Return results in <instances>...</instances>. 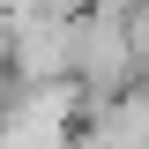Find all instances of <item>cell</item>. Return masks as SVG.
Here are the masks:
<instances>
[{
	"instance_id": "cell-1",
	"label": "cell",
	"mask_w": 149,
	"mask_h": 149,
	"mask_svg": "<svg viewBox=\"0 0 149 149\" xmlns=\"http://www.w3.org/2000/svg\"><path fill=\"white\" fill-rule=\"evenodd\" d=\"M74 82L90 97H112L127 82H142V60L127 45V8L119 0H97V8L74 15Z\"/></svg>"
},
{
	"instance_id": "cell-2",
	"label": "cell",
	"mask_w": 149,
	"mask_h": 149,
	"mask_svg": "<svg viewBox=\"0 0 149 149\" xmlns=\"http://www.w3.org/2000/svg\"><path fill=\"white\" fill-rule=\"evenodd\" d=\"M119 8H149V0H119Z\"/></svg>"
}]
</instances>
